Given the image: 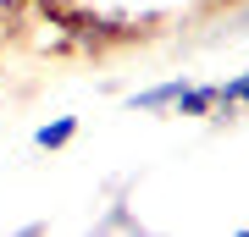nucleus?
Instances as JSON below:
<instances>
[{
    "mask_svg": "<svg viewBox=\"0 0 249 237\" xmlns=\"http://www.w3.org/2000/svg\"><path fill=\"white\" fill-rule=\"evenodd\" d=\"M72 132H78V116H55V122H45L34 132L39 149H61V143H72Z\"/></svg>",
    "mask_w": 249,
    "mask_h": 237,
    "instance_id": "1",
    "label": "nucleus"
},
{
    "mask_svg": "<svg viewBox=\"0 0 249 237\" xmlns=\"http://www.w3.org/2000/svg\"><path fill=\"white\" fill-rule=\"evenodd\" d=\"M172 105H178L183 116H205V111H211V105H216V88H194V83H188V88H183V94H178V99H172Z\"/></svg>",
    "mask_w": 249,
    "mask_h": 237,
    "instance_id": "2",
    "label": "nucleus"
},
{
    "mask_svg": "<svg viewBox=\"0 0 249 237\" xmlns=\"http://www.w3.org/2000/svg\"><path fill=\"white\" fill-rule=\"evenodd\" d=\"M216 99H227V105H249V72H244V78H232V83H222V88H216Z\"/></svg>",
    "mask_w": 249,
    "mask_h": 237,
    "instance_id": "3",
    "label": "nucleus"
}]
</instances>
